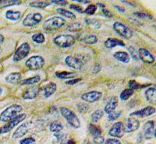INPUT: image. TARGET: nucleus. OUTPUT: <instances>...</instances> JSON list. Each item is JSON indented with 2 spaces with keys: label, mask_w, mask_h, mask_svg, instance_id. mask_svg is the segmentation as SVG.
I'll use <instances>...</instances> for the list:
<instances>
[{
  "label": "nucleus",
  "mask_w": 156,
  "mask_h": 144,
  "mask_svg": "<svg viewBox=\"0 0 156 144\" xmlns=\"http://www.w3.org/2000/svg\"><path fill=\"white\" fill-rule=\"evenodd\" d=\"M23 108L20 105H12L7 108L5 109L0 115V121L6 122L10 121L13 118L17 116L19 113L22 111Z\"/></svg>",
  "instance_id": "nucleus-1"
},
{
  "label": "nucleus",
  "mask_w": 156,
  "mask_h": 144,
  "mask_svg": "<svg viewBox=\"0 0 156 144\" xmlns=\"http://www.w3.org/2000/svg\"><path fill=\"white\" fill-rule=\"evenodd\" d=\"M66 23V20L60 16H54L48 19L43 23V28L48 31L58 30Z\"/></svg>",
  "instance_id": "nucleus-2"
},
{
  "label": "nucleus",
  "mask_w": 156,
  "mask_h": 144,
  "mask_svg": "<svg viewBox=\"0 0 156 144\" xmlns=\"http://www.w3.org/2000/svg\"><path fill=\"white\" fill-rule=\"evenodd\" d=\"M61 114L66 119L67 122L71 126L73 127L75 129H78L80 127V119L78 118L74 112L72 111L70 109L67 108L62 107L60 108Z\"/></svg>",
  "instance_id": "nucleus-3"
},
{
  "label": "nucleus",
  "mask_w": 156,
  "mask_h": 144,
  "mask_svg": "<svg viewBox=\"0 0 156 144\" xmlns=\"http://www.w3.org/2000/svg\"><path fill=\"white\" fill-rule=\"evenodd\" d=\"M53 41L57 46L60 48H69L74 45L76 39L70 34H61L55 37Z\"/></svg>",
  "instance_id": "nucleus-4"
},
{
  "label": "nucleus",
  "mask_w": 156,
  "mask_h": 144,
  "mask_svg": "<svg viewBox=\"0 0 156 144\" xmlns=\"http://www.w3.org/2000/svg\"><path fill=\"white\" fill-rule=\"evenodd\" d=\"M26 117H27V115L26 114L18 115L17 116H16V117L13 118L12 119H11L10 121H9V122H8L7 124L5 125L4 126L0 128V134H4L9 132L10 130H12V129L15 128L18 124L22 122L26 118Z\"/></svg>",
  "instance_id": "nucleus-5"
},
{
  "label": "nucleus",
  "mask_w": 156,
  "mask_h": 144,
  "mask_svg": "<svg viewBox=\"0 0 156 144\" xmlns=\"http://www.w3.org/2000/svg\"><path fill=\"white\" fill-rule=\"evenodd\" d=\"M113 29L117 34L121 37H124L126 39H129L133 37V31L128 26L120 23V22H115L113 24Z\"/></svg>",
  "instance_id": "nucleus-6"
},
{
  "label": "nucleus",
  "mask_w": 156,
  "mask_h": 144,
  "mask_svg": "<svg viewBox=\"0 0 156 144\" xmlns=\"http://www.w3.org/2000/svg\"><path fill=\"white\" fill-rule=\"evenodd\" d=\"M25 65L30 70H37L42 68L44 65V60L40 55H34L29 58Z\"/></svg>",
  "instance_id": "nucleus-7"
},
{
  "label": "nucleus",
  "mask_w": 156,
  "mask_h": 144,
  "mask_svg": "<svg viewBox=\"0 0 156 144\" xmlns=\"http://www.w3.org/2000/svg\"><path fill=\"white\" fill-rule=\"evenodd\" d=\"M30 46L28 43H23L15 52L14 55H13V61L14 62H19V61L23 59L28 55V54L30 53Z\"/></svg>",
  "instance_id": "nucleus-8"
},
{
  "label": "nucleus",
  "mask_w": 156,
  "mask_h": 144,
  "mask_svg": "<svg viewBox=\"0 0 156 144\" xmlns=\"http://www.w3.org/2000/svg\"><path fill=\"white\" fill-rule=\"evenodd\" d=\"M42 15L39 12H32L30 14L27 15L26 17L24 18V20L23 21V24L25 27H32L38 24L42 20Z\"/></svg>",
  "instance_id": "nucleus-9"
},
{
  "label": "nucleus",
  "mask_w": 156,
  "mask_h": 144,
  "mask_svg": "<svg viewBox=\"0 0 156 144\" xmlns=\"http://www.w3.org/2000/svg\"><path fill=\"white\" fill-rule=\"evenodd\" d=\"M123 125V131L124 132H133L137 130L140 127V122L134 118H129L125 121Z\"/></svg>",
  "instance_id": "nucleus-10"
},
{
  "label": "nucleus",
  "mask_w": 156,
  "mask_h": 144,
  "mask_svg": "<svg viewBox=\"0 0 156 144\" xmlns=\"http://www.w3.org/2000/svg\"><path fill=\"white\" fill-rule=\"evenodd\" d=\"M122 125L123 124L120 122L115 123L108 131V135L112 137H115V138H122L124 135Z\"/></svg>",
  "instance_id": "nucleus-11"
},
{
  "label": "nucleus",
  "mask_w": 156,
  "mask_h": 144,
  "mask_svg": "<svg viewBox=\"0 0 156 144\" xmlns=\"http://www.w3.org/2000/svg\"><path fill=\"white\" fill-rule=\"evenodd\" d=\"M138 53L140 59H141L146 64H152L153 62H154V61H155L154 55L146 48H140Z\"/></svg>",
  "instance_id": "nucleus-12"
},
{
  "label": "nucleus",
  "mask_w": 156,
  "mask_h": 144,
  "mask_svg": "<svg viewBox=\"0 0 156 144\" xmlns=\"http://www.w3.org/2000/svg\"><path fill=\"white\" fill-rule=\"evenodd\" d=\"M144 134L147 139H151L153 137H155V125L154 121H148L144 124Z\"/></svg>",
  "instance_id": "nucleus-13"
},
{
  "label": "nucleus",
  "mask_w": 156,
  "mask_h": 144,
  "mask_svg": "<svg viewBox=\"0 0 156 144\" xmlns=\"http://www.w3.org/2000/svg\"><path fill=\"white\" fill-rule=\"evenodd\" d=\"M102 94L99 91H90V92L86 93L81 96V99L83 101L88 103H94L101 99Z\"/></svg>",
  "instance_id": "nucleus-14"
},
{
  "label": "nucleus",
  "mask_w": 156,
  "mask_h": 144,
  "mask_svg": "<svg viewBox=\"0 0 156 144\" xmlns=\"http://www.w3.org/2000/svg\"><path fill=\"white\" fill-rule=\"evenodd\" d=\"M65 62L69 67L72 68L73 70H80L83 66V62L78 59L77 58L73 57L72 55H69L65 59Z\"/></svg>",
  "instance_id": "nucleus-15"
},
{
  "label": "nucleus",
  "mask_w": 156,
  "mask_h": 144,
  "mask_svg": "<svg viewBox=\"0 0 156 144\" xmlns=\"http://www.w3.org/2000/svg\"><path fill=\"white\" fill-rule=\"evenodd\" d=\"M40 87L38 86H33L23 92L22 94V98L24 100H32L34 99L37 96L38 93L40 92Z\"/></svg>",
  "instance_id": "nucleus-16"
},
{
  "label": "nucleus",
  "mask_w": 156,
  "mask_h": 144,
  "mask_svg": "<svg viewBox=\"0 0 156 144\" xmlns=\"http://www.w3.org/2000/svg\"><path fill=\"white\" fill-rule=\"evenodd\" d=\"M57 90V86L55 83L50 82L48 84L44 85L40 89V91H41L44 95V98H49L51 95L54 94Z\"/></svg>",
  "instance_id": "nucleus-17"
},
{
  "label": "nucleus",
  "mask_w": 156,
  "mask_h": 144,
  "mask_svg": "<svg viewBox=\"0 0 156 144\" xmlns=\"http://www.w3.org/2000/svg\"><path fill=\"white\" fill-rule=\"evenodd\" d=\"M154 113H155V108L154 107H146L144 108L141 109V110L136 111L133 112L129 115H130V117H132V116H137V117L144 118L152 115Z\"/></svg>",
  "instance_id": "nucleus-18"
},
{
  "label": "nucleus",
  "mask_w": 156,
  "mask_h": 144,
  "mask_svg": "<svg viewBox=\"0 0 156 144\" xmlns=\"http://www.w3.org/2000/svg\"><path fill=\"white\" fill-rule=\"evenodd\" d=\"M118 104H119V99H118V98L115 96L112 97V98L108 100V103L105 105V111L106 113H108V114H109L110 112L113 111L116 108V107L118 106Z\"/></svg>",
  "instance_id": "nucleus-19"
},
{
  "label": "nucleus",
  "mask_w": 156,
  "mask_h": 144,
  "mask_svg": "<svg viewBox=\"0 0 156 144\" xmlns=\"http://www.w3.org/2000/svg\"><path fill=\"white\" fill-rule=\"evenodd\" d=\"M28 131V127L27 125V123H23L21 125H20L17 129H16L13 134H12V138L17 139V138H20V137L23 136L25 134L27 133Z\"/></svg>",
  "instance_id": "nucleus-20"
},
{
  "label": "nucleus",
  "mask_w": 156,
  "mask_h": 144,
  "mask_svg": "<svg viewBox=\"0 0 156 144\" xmlns=\"http://www.w3.org/2000/svg\"><path fill=\"white\" fill-rule=\"evenodd\" d=\"M105 46L107 48H112L116 46H125V44L123 41L116 38H108L105 41Z\"/></svg>",
  "instance_id": "nucleus-21"
},
{
  "label": "nucleus",
  "mask_w": 156,
  "mask_h": 144,
  "mask_svg": "<svg viewBox=\"0 0 156 144\" xmlns=\"http://www.w3.org/2000/svg\"><path fill=\"white\" fill-rule=\"evenodd\" d=\"M145 98L147 101L151 104H155L156 89L155 87H150L145 91Z\"/></svg>",
  "instance_id": "nucleus-22"
},
{
  "label": "nucleus",
  "mask_w": 156,
  "mask_h": 144,
  "mask_svg": "<svg viewBox=\"0 0 156 144\" xmlns=\"http://www.w3.org/2000/svg\"><path fill=\"white\" fill-rule=\"evenodd\" d=\"M5 81L9 84H16L21 81V74L20 73H12L5 77Z\"/></svg>",
  "instance_id": "nucleus-23"
},
{
  "label": "nucleus",
  "mask_w": 156,
  "mask_h": 144,
  "mask_svg": "<svg viewBox=\"0 0 156 144\" xmlns=\"http://www.w3.org/2000/svg\"><path fill=\"white\" fill-rule=\"evenodd\" d=\"M113 57L122 63H128L129 62V55L126 52H117L113 54Z\"/></svg>",
  "instance_id": "nucleus-24"
},
{
  "label": "nucleus",
  "mask_w": 156,
  "mask_h": 144,
  "mask_svg": "<svg viewBox=\"0 0 156 144\" xmlns=\"http://www.w3.org/2000/svg\"><path fill=\"white\" fill-rule=\"evenodd\" d=\"M5 17L9 19V20H12V21H16V20H19L21 17V13L19 11L15 10H8L5 13Z\"/></svg>",
  "instance_id": "nucleus-25"
},
{
  "label": "nucleus",
  "mask_w": 156,
  "mask_h": 144,
  "mask_svg": "<svg viewBox=\"0 0 156 144\" xmlns=\"http://www.w3.org/2000/svg\"><path fill=\"white\" fill-rule=\"evenodd\" d=\"M40 80H41V77L39 75H36L34 77L25 79V80L20 81V84L21 85H34V84L40 82Z\"/></svg>",
  "instance_id": "nucleus-26"
},
{
  "label": "nucleus",
  "mask_w": 156,
  "mask_h": 144,
  "mask_svg": "<svg viewBox=\"0 0 156 144\" xmlns=\"http://www.w3.org/2000/svg\"><path fill=\"white\" fill-rule=\"evenodd\" d=\"M76 73H72V72H56L55 73V76H56L58 78L62 79V80H66V79H70L73 78L75 77Z\"/></svg>",
  "instance_id": "nucleus-27"
},
{
  "label": "nucleus",
  "mask_w": 156,
  "mask_h": 144,
  "mask_svg": "<svg viewBox=\"0 0 156 144\" xmlns=\"http://www.w3.org/2000/svg\"><path fill=\"white\" fill-rule=\"evenodd\" d=\"M82 27H83V26L80 22H74V23H69L66 29L69 31H72V32H78L81 30Z\"/></svg>",
  "instance_id": "nucleus-28"
},
{
  "label": "nucleus",
  "mask_w": 156,
  "mask_h": 144,
  "mask_svg": "<svg viewBox=\"0 0 156 144\" xmlns=\"http://www.w3.org/2000/svg\"><path fill=\"white\" fill-rule=\"evenodd\" d=\"M89 132L94 136H98L101 134L102 131H101V128L94 124H90L89 125Z\"/></svg>",
  "instance_id": "nucleus-29"
},
{
  "label": "nucleus",
  "mask_w": 156,
  "mask_h": 144,
  "mask_svg": "<svg viewBox=\"0 0 156 144\" xmlns=\"http://www.w3.org/2000/svg\"><path fill=\"white\" fill-rule=\"evenodd\" d=\"M51 2H40V1H36V2H30V5L33 8H37V9H44L48 5H49Z\"/></svg>",
  "instance_id": "nucleus-30"
},
{
  "label": "nucleus",
  "mask_w": 156,
  "mask_h": 144,
  "mask_svg": "<svg viewBox=\"0 0 156 144\" xmlns=\"http://www.w3.org/2000/svg\"><path fill=\"white\" fill-rule=\"evenodd\" d=\"M56 10L59 14H61L62 16H65L66 18H69V19H75L76 18L74 13H73V12L69 10H66L65 9H62V8H58Z\"/></svg>",
  "instance_id": "nucleus-31"
},
{
  "label": "nucleus",
  "mask_w": 156,
  "mask_h": 144,
  "mask_svg": "<svg viewBox=\"0 0 156 144\" xmlns=\"http://www.w3.org/2000/svg\"><path fill=\"white\" fill-rule=\"evenodd\" d=\"M63 129V125H62L61 122H54L53 123H51V125H50V131L54 133H56V132H61Z\"/></svg>",
  "instance_id": "nucleus-32"
},
{
  "label": "nucleus",
  "mask_w": 156,
  "mask_h": 144,
  "mask_svg": "<svg viewBox=\"0 0 156 144\" xmlns=\"http://www.w3.org/2000/svg\"><path fill=\"white\" fill-rule=\"evenodd\" d=\"M133 91H134L129 89V88L125 89L124 91H122L120 94V99L122 100V101H126V100H128L133 94Z\"/></svg>",
  "instance_id": "nucleus-33"
},
{
  "label": "nucleus",
  "mask_w": 156,
  "mask_h": 144,
  "mask_svg": "<svg viewBox=\"0 0 156 144\" xmlns=\"http://www.w3.org/2000/svg\"><path fill=\"white\" fill-rule=\"evenodd\" d=\"M83 41L87 45H94L98 42V37L97 36L90 34V35L86 36L83 39Z\"/></svg>",
  "instance_id": "nucleus-34"
},
{
  "label": "nucleus",
  "mask_w": 156,
  "mask_h": 144,
  "mask_svg": "<svg viewBox=\"0 0 156 144\" xmlns=\"http://www.w3.org/2000/svg\"><path fill=\"white\" fill-rule=\"evenodd\" d=\"M104 113H103V111L101 110H97L91 115V121L92 122L95 123L98 122L101 118V117L103 116Z\"/></svg>",
  "instance_id": "nucleus-35"
},
{
  "label": "nucleus",
  "mask_w": 156,
  "mask_h": 144,
  "mask_svg": "<svg viewBox=\"0 0 156 144\" xmlns=\"http://www.w3.org/2000/svg\"><path fill=\"white\" fill-rule=\"evenodd\" d=\"M32 40L37 44H41V43L44 42L45 37L42 33H37V34H34L32 36Z\"/></svg>",
  "instance_id": "nucleus-36"
},
{
  "label": "nucleus",
  "mask_w": 156,
  "mask_h": 144,
  "mask_svg": "<svg viewBox=\"0 0 156 144\" xmlns=\"http://www.w3.org/2000/svg\"><path fill=\"white\" fill-rule=\"evenodd\" d=\"M85 23H87V24L96 27V28H100L101 25V22L98 20H97V19H94V18H93V19H86Z\"/></svg>",
  "instance_id": "nucleus-37"
},
{
  "label": "nucleus",
  "mask_w": 156,
  "mask_h": 144,
  "mask_svg": "<svg viewBox=\"0 0 156 144\" xmlns=\"http://www.w3.org/2000/svg\"><path fill=\"white\" fill-rule=\"evenodd\" d=\"M128 85H129V89L133 90V91L136 89H142L143 87H147V85H140V84H138V83L136 82V81H135V80H130L129 82V84H128Z\"/></svg>",
  "instance_id": "nucleus-38"
},
{
  "label": "nucleus",
  "mask_w": 156,
  "mask_h": 144,
  "mask_svg": "<svg viewBox=\"0 0 156 144\" xmlns=\"http://www.w3.org/2000/svg\"><path fill=\"white\" fill-rule=\"evenodd\" d=\"M128 51H129V54H130V55H131V57L133 58L135 61L140 60L138 51H136V48H133V47L132 46H129L128 47Z\"/></svg>",
  "instance_id": "nucleus-39"
},
{
  "label": "nucleus",
  "mask_w": 156,
  "mask_h": 144,
  "mask_svg": "<svg viewBox=\"0 0 156 144\" xmlns=\"http://www.w3.org/2000/svg\"><path fill=\"white\" fill-rule=\"evenodd\" d=\"M133 15L137 16L138 18H140V19H150V20H152L153 19L152 15H151L150 13H147V12H133Z\"/></svg>",
  "instance_id": "nucleus-40"
},
{
  "label": "nucleus",
  "mask_w": 156,
  "mask_h": 144,
  "mask_svg": "<svg viewBox=\"0 0 156 144\" xmlns=\"http://www.w3.org/2000/svg\"><path fill=\"white\" fill-rule=\"evenodd\" d=\"M21 2L20 1H15V0H11V1H0V4L2 5V7H7V6H11L13 5H18L20 4Z\"/></svg>",
  "instance_id": "nucleus-41"
},
{
  "label": "nucleus",
  "mask_w": 156,
  "mask_h": 144,
  "mask_svg": "<svg viewBox=\"0 0 156 144\" xmlns=\"http://www.w3.org/2000/svg\"><path fill=\"white\" fill-rule=\"evenodd\" d=\"M96 10H97V6L95 5L90 4L86 8L85 10H83V12L87 15H93L96 12Z\"/></svg>",
  "instance_id": "nucleus-42"
},
{
  "label": "nucleus",
  "mask_w": 156,
  "mask_h": 144,
  "mask_svg": "<svg viewBox=\"0 0 156 144\" xmlns=\"http://www.w3.org/2000/svg\"><path fill=\"white\" fill-rule=\"evenodd\" d=\"M88 105L83 103H79L77 105V110L80 113H85L88 110Z\"/></svg>",
  "instance_id": "nucleus-43"
},
{
  "label": "nucleus",
  "mask_w": 156,
  "mask_h": 144,
  "mask_svg": "<svg viewBox=\"0 0 156 144\" xmlns=\"http://www.w3.org/2000/svg\"><path fill=\"white\" fill-rule=\"evenodd\" d=\"M121 115V112L120 111H112L110 112L108 114V120L110 121H114V120L117 119L119 116Z\"/></svg>",
  "instance_id": "nucleus-44"
},
{
  "label": "nucleus",
  "mask_w": 156,
  "mask_h": 144,
  "mask_svg": "<svg viewBox=\"0 0 156 144\" xmlns=\"http://www.w3.org/2000/svg\"><path fill=\"white\" fill-rule=\"evenodd\" d=\"M55 136L58 139V142H60V143L63 144L64 142H65V139H66L65 138H66V135H65V134L64 133H62V132H56V133H55Z\"/></svg>",
  "instance_id": "nucleus-45"
},
{
  "label": "nucleus",
  "mask_w": 156,
  "mask_h": 144,
  "mask_svg": "<svg viewBox=\"0 0 156 144\" xmlns=\"http://www.w3.org/2000/svg\"><path fill=\"white\" fill-rule=\"evenodd\" d=\"M36 141L33 137H28V138H25V139H22L20 144H35Z\"/></svg>",
  "instance_id": "nucleus-46"
},
{
  "label": "nucleus",
  "mask_w": 156,
  "mask_h": 144,
  "mask_svg": "<svg viewBox=\"0 0 156 144\" xmlns=\"http://www.w3.org/2000/svg\"><path fill=\"white\" fill-rule=\"evenodd\" d=\"M69 8H70L71 9H73V10L76 11V12H80V13H83V9H82L81 6H80V5H78L72 4V5H70Z\"/></svg>",
  "instance_id": "nucleus-47"
},
{
  "label": "nucleus",
  "mask_w": 156,
  "mask_h": 144,
  "mask_svg": "<svg viewBox=\"0 0 156 144\" xmlns=\"http://www.w3.org/2000/svg\"><path fill=\"white\" fill-rule=\"evenodd\" d=\"M93 141H94V144H103L105 142V139H104V137L98 135V136L94 137Z\"/></svg>",
  "instance_id": "nucleus-48"
},
{
  "label": "nucleus",
  "mask_w": 156,
  "mask_h": 144,
  "mask_svg": "<svg viewBox=\"0 0 156 144\" xmlns=\"http://www.w3.org/2000/svg\"><path fill=\"white\" fill-rule=\"evenodd\" d=\"M101 64H100V63H96V64H94V66L92 67L93 73L96 74V73H98L100 70H101Z\"/></svg>",
  "instance_id": "nucleus-49"
},
{
  "label": "nucleus",
  "mask_w": 156,
  "mask_h": 144,
  "mask_svg": "<svg viewBox=\"0 0 156 144\" xmlns=\"http://www.w3.org/2000/svg\"><path fill=\"white\" fill-rule=\"evenodd\" d=\"M82 80L81 78H76V79H73V80H68L66 81V84H68V85H73V84H78L79 82H80Z\"/></svg>",
  "instance_id": "nucleus-50"
},
{
  "label": "nucleus",
  "mask_w": 156,
  "mask_h": 144,
  "mask_svg": "<svg viewBox=\"0 0 156 144\" xmlns=\"http://www.w3.org/2000/svg\"><path fill=\"white\" fill-rule=\"evenodd\" d=\"M51 3H55L56 5H67L68 2L65 0H52L51 1Z\"/></svg>",
  "instance_id": "nucleus-51"
},
{
  "label": "nucleus",
  "mask_w": 156,
  "mask_h": 144,
  "mask_svg": "<svg viewBox=\"0 0 156 144\" xmlns=\"http://www.w3.org/2000/svg\"><path fill=\"white\" fill-rule=\"evenodd\" d=\"M101 13H102V15H104L105 17H108V18L112 17V16H113L112 12L106 9H102V10H101Z\"/></svg>",
  "instance_id": "nucleus-52"
},
{
  "label": "nucleus",
  "mask_w": 156,
  "mask_h": 144,
  "mask_svg": "<svg viewBox=\"0 0 156 144\" xmlns=\"http://www.w3.org/2000/svg\"><path fill=\"white\" fill-rule=\"evenodd\" d=\"M105 144H121V142L116 139H108L105 141Z\"/></svg>",
  "instance_id": "nucleus-53"
},
{
  "label": "nucleus",
  "mask_w": 156,
  "mask_h": 144,
  "mask_svg": "<svg viewBox=\"0 0 156 144\" xmlns=\"http://www.w3.org/2000/svg\"><path fill=\"white\" fill-rule=\"evenodd\" d=\"M115 8L116 9H118V10H119V12H125L124 8L120 7V6H119V5H115Z\"/></svg>",
  "instance_id": "nucleus-54"
},
{
  "label": "nucleus",
  "mask_w": 156,
  "mask_h": 144,
  "mask_svg": "<svg viewBox=\"0 0 156 144\" xmlns=\"http://www.w3.org/2000/svg\"><path fill=\"white\" fill-rule=\"evenodd\" d=\"M73 1H75V2H81V3H89V1L87 0H73Z\"/></svg>",
  "instance_id": "nucleus-55"
},
{
  "label": "nucleus",
  "mask_w": 156,
  "mask_h": 144,
  "mask_svg": "<svg viewBox=\"0 0 156 144\" xmlns=\"http://www.w3.org/2000/svg\"><path fill=\"white\" fill-rule=\"evenodd\" d=\"M4 42V37L3 35H2V34H0V45L2 44V43Z\"/></svg>",
  "instance_id": "nucleus-56"
},
{
  "label": "nucleus",
  "mask_w": 156,
  "mask_h": 144,
  "mask_svg": "<svg viewBox=\"0 0 156 144\" xmlns=\"http://www.w3.org/2000/svg\"><path fill=\"white\" fill-rule=\"evenodd\" d=\"M66 144H76V142H75L73 139H69V140L66 142Z\"/></svg>",
  "instance_id": "nucleus-57"
},
{
  "label": "nucleus",
  "mask_w": 156,
  "mask_h": 144,
  "mask_svg": "<svg viewBox=\"0 0 156 144\" xmlns=\"http://www.w3.org/2000/svg\"><path fill=\"white\" fill-rule=\"evenodd\" d=\"M97 5H99V6H101V8H103V9H105V4H103V3H99V2H98V3H97Z\"/></svg>",
  "instance_id": "nucleus-58"
},
{
  "label": "nucleus",
  "mask_w": 156,
  "mask_h": 144,
  "mask_svg": "<svg viewBox=\"0 0 156 144\" xmlns=\"http://www.w3.org/2000/svg\"><path fill=\"white\" fill-rule=\"evenodd\" d=\"M2 90L0 88V96H1V94H2Z\"/></svg>",
  "instance_id": "nucleus-59"
}]
</instances>
